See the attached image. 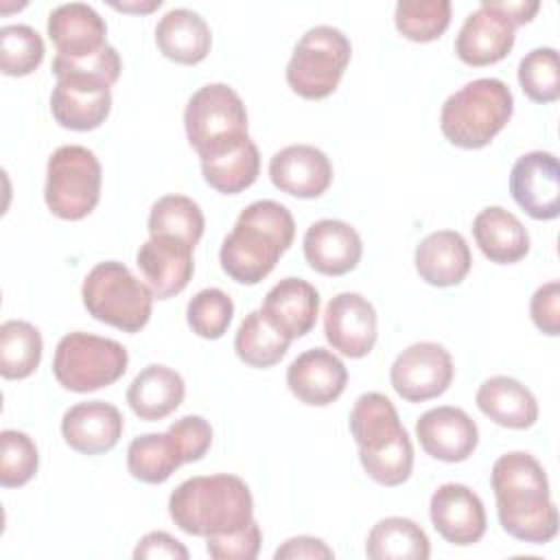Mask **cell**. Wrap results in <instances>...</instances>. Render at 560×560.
<instances>
[{
  "instance_id": "cell-1",
  "label": "cell",
  "mask_w": 560,
  "mask_h": 560,
  "mask_svg": "<svg viewBox=\"0 0 560 560\" xmlns=\"http://www.w3.org/2000/svg\"><path fill=\"white\" fill-rule=\"evenodd\" d=\"M497 516L512 538L542 545L558 534V508L542 464L523 451L501 455L490 472Z\"/></svg>"
},
{
  "instance_id": "cell-2",
  "label": "cell",
  "mask_w": 560,
  "mask_h": 560,
  "mask_svg": "<svg viewBox=\"0 0 560 560\" xmlns=\"http://www.w3.org/2000/svg\"><path fill=\"white\" fill-rule=\"evenodd\" d=\"M293 236L295 221L287 206L273 199L252 201L221 243V269L241 284H258L273 271Z\"/></svg>"
},
{
  "instance_id": "cell-3",
  "label": "cell",
  "mask_w": 560,
  "mask_h": 560,
  "mask_svg": "<svg viewBox=\"0 0 560 560\" xmlns=\"http://www.w3.org/2000/svg\"><path fill=\"white\" fill-rule=\"evenodd\" d=\"M168 514L190 536L234 534L254 521V499L236 475L190 477L171 492Z\"/></svg>"
},
{
  "instance_id": "cell-4",
  "label": "cell",
  "mask_w": 560,
  "mask_h": 560,
  "mask_svg": "<svg viewBox=\"0 0 560 560\" xmlns=\"http://www.w3.org/2000/svg\"><path fill=\"white\" fill-rule=\"evenodd\" d=\"M350 433L370 479L396 488L411 477L413 444L387 396L378 392L361 394L350 411Z\"/></svg>"
},
{
  "instance_id": "cell-5",
  "label": "cell",
  "mask_w": 560,
  "mask_h": 560,
  "mask_svg": "<svg viewBox=\"0 0 560 560\" xmlns=\"http://www.w3.org/2000/svg\"><path fill=\"white\" fill-rule=\"evenodd\" d=\"M512 90L492 77L475 79L453 92L440 109L444 138L462 149H481L510 122Z\"/></svg>"
},
{
  "instance_id": "cell-6",
  "label": "cell",
  "mask_w": 560,
  "mask_h": 560,
  "mask_svg": "<svg viewBox=\"0 0 560 560\" xmlns=\"http://www.w3.org/2000/svg\"><path fill=\"white\" fill-rule=\"evenodd\" d=\"M88 313L122 332L142 330L153 311V293L118 260H105L90 269L81 287Z\"/></svg>"
},
{
  "instance_id": "cell-7",
  "label": "cell",
  "mask_w": 560,
  "mask_h": 560,
  "mask_svg": "<svg viewBox=\"0 0 560 560\" xmlns=\"http://www.w3.org/2000/svg\"><path fill=\"white\" fill-rule=\"evenodd\" d=\"M184 129L199 158L230 151L249 138L245 103L228 83H208L188 98Z\"/></svg>"
},
{
  "instance_id": "cell-8",
  "label": "cell",
  "mask_w": 560,
  "mask_h": 560,
  "mask_svg": "<svg viewBox=\"0 0 560 560\" xmlns=\"http://www.w3.org/2000/svg\"><path fill=\"white\" fill-rule=\"evenodd\" d=\"M352 57L350 39L335 26L319 24L308 28L295 44L287 63L289 88L308 101L330 96Z\"/></svg>"
},
{
  "instance_id": "cell-9",
  "label": "cell",
  "mask_w": 560,
  "mask_h": 560,
  "mask_svg": "<svg viewBox=\"0 0 560 560\" xmlns=\"http://www.w3.org/2000/svg\"><path fill=\"white\" fill-rule=\"evenodd\" d=\"M129 363L127 348L114 339L68 332L59 339L52 357V374L63 389L88 394L116 383Z\"/></svg>"
},
{
  "instance_id": "cell-10",
  "label": "cell",
  "mask_w": 560,
  "mask_h": 560,
  "mask_svg": "<svg viewBox=\"0 0 560 560\" xmlns=\"http://www.w3.org/2000/svg\"><path fill=\"white\" fill-rule=\"evenodd\" d=\"M101 162L88 147L63 144L46 164L44 199L48 210L63 221L88 217L101 199Z\"/></svg>"
},
{
  "instance_id": "cell-11",
  "label": "cell",
  "mask_w": 560,
  "mask_h": 560,
  "mask_svg": "<svg viewBox=\"0 0 560 560\" xmlns=\"http://www.w3.org/2000/svg\"><path fill=\"white\" fill-rule=\"evenodd\" d=\"M451 352L435 341H418L405 348L392 363L389 383L407 402H424L442 396L453 383Z\"/></svg>"
},
{
  "instance_id": "cell-12",
  "label": "cell",
  "mask_w": 560,
  "mask_h": 560,
  "mask_svg": "<svg viewBox=\"0 0 560 560\" xmlns=\"http://www.w3.org/2000/svg\"><path fill=\"white\" fill-rule=\"evenodd\" d=\"M514 39L516 22L497 0H481L462 24L455 39V52L466 66H492L512 50Z\"/></svg>"
},
{
  "instance_id": "cell-13",
  "label": "cell",
  "mask_w": 560,
  "mask_h": 560,
  "mask_svg": "<svg viewBox=\"0 0 560 560\" xmlns=\"http://www.w3.org/2000/svg\"><path fill=\"white\" fill-rule=\"evenodd\" d=\"M512 199L536 221H551L560 214V164L549 151L521 155L510 173Z\"/></svg>"
},
{
  "instance_id": "cell-14",
  "label": "cell",
  "mask_w": 560,
  "mask_h": 560,
  "mask_svg": "<svg viewBox=\"0 0 560 560\" xmlns=\"http://www.w3.org/2000/svg\"><path fill=\"white\" fill-rule=\"evenodd\" d=\"M112 85L88 74H61L50 94L52 118L72 131H90L112 112Z\"/></svg>"
},
{
  "instance_id": "cell-15",
  "label": "cell",
  "mask_w": 560,
  "mask_h": 560,
  "mask_svg": "<svg viewBox=\"0 0 560 560\" xmlns=\"http://www.w3.org/2000/svg\"><path fill=\"white\" fill-rule=\"evenodd\" d=\"M378 319L372 302L361 293H337L324 311L326 341L343 357L361 359L372 352L378 335Z\"/></svg>"
},
{
  "instance_id": "cell-16",
  "label": "cell",
  "mask_w": 560,
  "mask_h": 560,
  "mask_svg": "<svg viewBox=\"0 0 560 560\" xmlns=\"http://www.w3.org/2000/svg\"><path fill=\"white\" fill-rule=\"evenodd\" d=\"M192 249L173 234H155L140 245L136 265L158 300H168L188 287L195 271Z\"/></svg>"
},
{
  "instance_id": "cell-17",
  "label": "cell",
  "mask_w": 560,
  "mask_h": 560,
  "mask_svg": "<svg viewBox=\"0 0 560 560\" xmlns=\"http://www.w3.org/2000/svg\"><path fill=\"white\" fill-rule=\"evenodd\" d=\"M429 516L438 534L457 547L479 542L488 525L483 501L464 483H442L431 494Z\"/></svg>"
},
{
  "instance_id": "cell-18",
  "label": "cell",
  "mask_w": 560,
  "mask_h": 560,
  "mask_svg": "<svg viewBox=\"0 0 560 560\" xmlns=\"http://www.w3.org/2000/svg\"><path fill=\"white\" fill-rule=\"evenodd\" d=\"M416 438L422 451L433 459L457 464L468 459L477 448L479 429L464 409L442 405L418 418Z\"/></svg>"
},
{
  "instance_id": "cell-19",
  "label": "cell",
  "mask_w": 560,
  "mask_h": 560,
  "mask_svg": "<svg viewBox=\"0 0 560 560\" xmlns=\"http://www.w3.org/2000/svg\"><path fill=\"white\" fill-rule=\"evenodd\" d=\"M48 37L57 48V57L88 59L107 44V24L98 11L85 2L59 4L48 13Z\"/></svg>"
},
{
  "instance_id": "cell-20",
  "label": "cell",
  "mask_w": 560,
  "mask_h": 560,
  "mask_svg": "<svg viewBox=\"0 0 560 560\" xmlns=\"http://www.w3.org/2000/svg\"><path fill=\"white\" fill-rule=\"evenodd\" d=\"M348 383L343 361L326 348H311L298 354L287 368V385L291 394L311 407L335 402Z\"/></svg>"
},
{
  "instance_id": "cell-21",
  "label": "cell",
  "mask_w": 560,
  "mask_h": 560,
  "mask_svg": "<svg viewBox=\"0 0 560 560\" xmlns=\"http://www.w3.org/2000/svg\"><path fill=\"white\" fill-rule=\"evenodd\" d=\"M273 186L298 199L324 195L332 182V164L324 151L313 144H289L269 160Z\"/></svg>"
},
{
  "instance_id": "cell-22",
  "label": "cell",
  "mask_w": 560,
  "mask_h": 560,
  "mask_svg": "<svg viewBox=\"0 0 560 560\" xmlns=\"http://www.w3.org/2000/svg\"><path fill=\"white\" fill-rule=\"evenodd\" d=\"M304 258L322 276H343L352 271L363 254L359 232L339 219H319L308 225L302 241Z\"/></svg>"
},
{
  "instance_id": "cell-23",
  "label": "cell",
  "mask_w": 560,
  "mask_h": 560,
  "mask_svg": "<svg viewBox=\"0 0 560 560\" xmlns=\"http://www.w3.org/2000/svg\"><path fill=\"white\" fill-rule=\"evenodd\" d=\"M125 429V420L112 402L85 400L72 405L61 418V435L66 444L83 455H101L112 451Z\"/></svg>"
},
{
  "instance_id": "cell-24",
  "label": "cell",
  "mask_w": 560,
  "mask_h": 560,
  "mask_svg": "<svg viewBox=\"0 0 560 560\" xmlns=\"http://www.w3.org/2000/svg\"><path fill=\"white\" fill-rule=\"evenodd\" d=\"M260 311L293 341L313 330L319 315V293L302 278H284L267 291Z\"/></svg>"
},
{
  "instance_id": "cell-25",
  "label": "cell",
  "mask_w": 560,
  "mask_h": 560,
  "mask_svg": "<svg viewBox=\"0 0 560 560\" xmlns=\"http://www.w3.org/2000/svg\"><path fill=\"white\" fill-rule=\"evenodd\" d=\"M418 276L431 287L459 284L472 265L466 238L455 230H438L427 234L413 254Z\"/></svg>"
},
{
  "instance_id": "cell-26",
  "label": "cell",
  "mask_w": 560,
  "mask_h": 560,
  "mask_svg": "<svg viewBox=\"0 0 560 560\" xmlns=\"http://www.w3.org/2000/svg\"><path fill=\"white\" fill-rule=\"evenodd\" d=\"M155 44L160 52L182 66L203 61L212 46V33L206 20L192 9H171L155 26Z\"/></svg>"
},
{
  "instance_id": "cell-27",
  "label": "cell",
  "mask_w": 560,
  "mask_h": 560,
  "mask_svg": "<svg viewBox=\"0 0 560 560\" xmlns=\"http://www.w3.org/2000/svg\"><path fill=\"white\" fill-rule=\"evenodd\" d=\"M472 236L481 254L497 265H514L529 252L527 228L501 206H488L475 217Z\"/></svg>"
},
{
  "instance_id": "cell-28",
  "label": "cell",
  "mask_w": 560,
  "mask_h": 560,
  "mask_svg": "<svg viewBox=\"0 0 560 560\" xmlns=\"http://www.w3.org/2000/svg\"><path fill=\"white\" fill-rule=\"evenodd\" d=\"M186 394V385L179 372L162 363H149L142 368L127 389V402L131 411L147 422H155L173 413Z\"/></svg>"
},
{
  "instance_id": "cell-29",
  "label": "cell",
  "mask_w": 560,
  "mask_h": 560,
  "mask_svg": "<svg viewBox=\"0 0 560 560\" xmlns=\"http://www.w3.org/2000/svg\"><path fill=\"white\" fill-rule=\"evenodd\" d=\"M483 416L505 429H529L538 420V402L534 394L512 376L486 378L475 396Z\"/></svg>"
},
{
  "instance_id": "cell-30",
  "label": "cell",
  "mask_w": 560,
  "mask_h": 560,
  "mask_svg": "<svg viewBox=\"0 0 560 560\" xmlns=\"http://www.w3.org/2000/svg\"><path fill=\"white\" fill-rule=\"evenodd\" d=\"M365 553L372 560H427L431 545L424 529L411 518L387 516L370 529Z\"/></svg>"
},
{
  "instance_id": "cell-31",
  "label": "cell",
  "mask_w": 560,
  "mask_h": 560,
  "mask_svg": "<svg viewBox=\"0 0 560 560\" xmlns=\"http://www.w3.org/2000/svg\"><path fill=\"white\" fill-rule=\"evenodd\" d=\"M201 173L210 188L223 195H238L249 188L260 173V153L252 138L219 155L201 158Z\"/></svg>"
},
{
  "instance_id": "cell-32",
  "label": "cell",
  "mask_w": 560,
  "mask_h": 560,
  "mask_svg": "<svg viewBox=\"0 0 560 560\" xmlns=\"http://www.w3.org/2000/svg\"><path fill=\"white\" fill-rule=\"evenodd\" d=\"M182 464L184 457L171 431L138 435L127 448V468L142 483H164Z\"/></svg>"
},
{
  "instance_id": "cell-33",
  "label": "cell",
  "mask_w": 560,
  "mask_h": 560,
  "mask_svg": "<svg viewBox=\"0 0 560 560\" xmlns=\"http://www.w3.org/2000/svg\"><path fill=\"white\" fill-rule=\"evenodd\" d=\"M291 339L282 335L265 315L262 311H252L241 322L234 350L238 359L252 368H271L276 365L289 350Z\"/></svg>"
},
{
  "instance_id": "cell-34",
  "label": "cell",
  "mask_w": 560,
  "mask_h": 560,
  "mask_svg": "<svg viewBox=\"0 0 560 560\" xmlns=\"http://www.w3.org/2000/svg\"><path fill=\"white\" fill-rule=\"evenodd\" d=\"M39 330L24 319H7L0 326V374L9 381L31 376L42 361Z\"/></svg>"
},
{
  "instance_id": "cell-35",
  "label": "cell",
  "mask_w": 560,
  "mask_h": 560,
  "mask_svg": "<svg viewBox=\"0 0 560 560\" xmlns=\"http://www.w3.org/2000/svg\"><path fill=\"white\" fill-rule=\"evenodd\" d=\"M206 219L197 201L186 195H164L149 212V234H173L188 245H197L203 236Z\"/></svg>"
},
{
  "instance_id": "cell-36",
  "label": "cell",
  "mask_w": 560,
  "mask_h": 560,
  "mask_svg": "<svg viewBox=\"0 0 560 560\" xmlns=\"http://www.w3.org/2000/svg\"><path fill=\"white\" fill-rule=\"evenodd\" d=\"M394 24L398 33L411 42H433L444 35L451 24L448 0H402L396 4Z\"/></svg>"
},
{
  "instance_id": "cell-37",
  "label": "cell",
  "mask_w": 560,
  "mask_h": 560,
  "mask_svg": "<svg viewBox=\"0 0 560 560\" xmlns=\"http://www.w3.org/2000/svg\"><path fill=\"white\" fill-rule=\"evenodd\" d=\"M44 39L28 24L0 28V70L7 77H26L44 61Z\"/></svg>"
},
{
  "instance_id": "cell-38",
  "label": "cell",
  "mask_w": 560,
  "mask_h": 560,
  "mask_svg": "<svg viewBox=\"0 0 560 560\" xmlns=\"http://www.w3.org/2000/svg\"><path fill=\"white\" fill-rule=\"evenodd\" d=\"M518 83L534 103H553L560 96L558 50L540 46L529 50L518 63Z\"/></svg>"
},
{
  "instance_id": "cell-39",
  "label": "cell",
  "mask_w": 560,
  "mask_h": 560,
  "mask_svg": "<svg viewBox=\"0 0 560 560\" xmlns=\"http://www.w3.org/2000/svg\"><path fill=\"white\" fill-rule=\"evenodd\" d=\"M234 315L232 298L217 289H201L197 295L190 298L186 306V322L192 332L201 339H219L225 335Z\"/></svg>"
},
{
  "instance_id": "cell-40",
  "label": "cell",
  "mask_w": 560,
  "mask_h": 560,
  "mask_svg": "<svg viewBox=\"0 0 560 560\" xmlns=\"http://www.w3.org/2000/svg\"><path fill=\"white\" fill-rule=\"evenodd\" d=\"M39 466V453L35 442L18 429H4L0 433V486L22 488L28 483Z\"/></svg>"
},
{
  "instance_id": "cell-41",
  "label": "cell",
  "mask_w": 560,
  "mask_h": 560,
  "mask_svg": "<svg viewBox=\"0 0 560 560\" xmlns=\"http://www.w3.org/2000/svg\"><path fill=\"white\" fill-rule=\"evenodd\" d=\"M262 534L256 521L234 534L208 536L206 551L214 560H254L260 551Z\"/></svg>"
},
{
  "instance_id": "cell-42",
  "label": "cell",
  "mask_w": 560,
  "mask_h": 560,
  "mask_svg": "<svg viewBox=\"0 0 560 560\" xmlns=\"http://www.w3.org/2000/svg\"><path fill=\"white\" fill-rule=\"evenodd\" d=\"M122 70V61L120 55L114 46H105L101 52L88 57V59H63V57H55L52 59V74L61 77V74H88V77H96L103 79L105 83L114 85L120 77Z\"/></svg>"
},
{
  "instance_id": "cell-43",
  "label": "cell",
  "mask_w": 560,
  "mask_h": 560,
  "mask_svg": "<svg viewBox=\"0 0 560 560\" xmlns=\"http://www.w3.org/2000/svg\"><path fill=\"white\" fill-rule=\"evenodd\" d=\"M171 435L179 444L184 464L199 462L212 444V427L201 416H184L168 427Z\"/></svg>"
},
{
  "instance_id": "cell-44",
  "label": "cell",
  "mask_w": 560,
  "mask_h": 560,
  "mask_svg": "<svg viewBox=\"0 0 560 560\" xmlns=\"http://www.w3.org/2000/svg\"><path fill=\"white\" fill-rule=\"evenodd\" d=\"M529 315L534 326L549 335H560V282L551 280L542 287H538L529 300Z\"/></svg>"
},
{
  "instance_id": "cell-45",
  "label": "cell",
  "mask_w": 560,
  "mask_h": 560,
  "mask_svg": "<svg viewBox=\"0 0 560 560\" xmlns=\"http://www.w3.org/2000/svg\"><path fill=\"white\" fill-rule=\"evenodd\" d=\"M188 549L166 532H149L142 536L133 549L136 560H153V558H168V560H188Z\"/></svg>"
},
{
  "instance_id": "cell-46",
  "label": "cell",
  "mask_w": 560,
  "mask_h": 560,
  "mask_svg": "<svg viewBox=\"0 0 560 560\" xmlns=\"http://www.w3.org/2000/svg\"><path fill=\"white\" fill-rule=\"evenodd\" d=\"M276 560H300V558H335L332 549L322 540V538H315V536H293L289 540H284L276 553H273Z\"/></svg>"
},
{
  "instance_id": "cell-47",
  "label": "cell",
  "mask_w": 560,
  "mask_h": 560,
  "mask_svg": "<svg viewBox=\"0 0 560 560\" xmlns=\"http://www.w3.org/2000/svg\"><path fill=\"white\" fill-rule=\"evenodd\" d=\"M497 2L516 22V26L532 22L534 15L540 9V2H536V0H514V2L512 0H497Z\"/></svg>"
},
{
  "instance_id": "cell-48",
  "label": "cell",
  "mask_w": 560,
  "mask_h": 560,
  "mask_svg": "<svg viewBox=\"0 0 560 560\" xmlns=\"http://www.w3.org/2000/svg\"><path fill=\"white\" fill-rule=\"evenodd\" d=\"M114 9L120 11H133V13H151L153 9L162 7V0H149V2H112Z\"/></svg>"
}]
</instances>
